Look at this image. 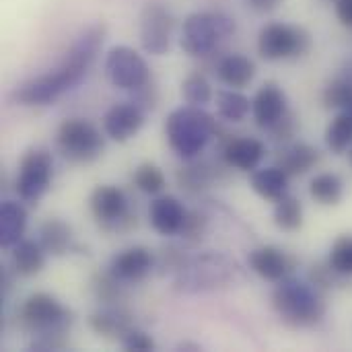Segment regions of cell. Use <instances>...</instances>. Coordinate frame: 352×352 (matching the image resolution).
Instances as JSON below:
<instances>
[{"mask_svg":"<svg viewBox=\"0 0 352 352\" xmlns=\"http://www.w3.org/2000/svg\"><path fill=\"white\" fill-rule=\"evenodd\" d=\"M324 105L328 109H346L352 103V80L346 76H336L334 80H330L322 93Z\"/></svg>","mask_w":352,"mask_h":352,"instance_id":"obj_31","label":"cell"},{"mask_svg":"<svg viewBox=\"0 0 352 352\" xmlns=\"http://www.w3.org/2000/svg\"><path fill=\"white\" fill-rule=\"evenodd\" d=\"M142 124H144V109L134 101L116 103L113 107L107 109L103 118V130L116 142H126L132 136H136Z\"/></svg>","mask_w":352,"mask_h":352,"instance_id":"obj_13","label":"cell"},{"mask_svg":"<svg viewBox=\"0 0 352 352\" xmlns=\"http://www.w3.org/2000/svg\"><path fill=\"white\" fill-rule=\"evenodd\" d=\"M248 262H250V268L268 283H280L283 278L291 276L295 268V260L276 245H264V248L254 250Z\"/></svg>","mask_w":352,"mask_h":352,"instance_id":"obj_15","label":"cell"},{"mask_svg":"<svg viewBox=\"0 0 352 352\" xmlns=\"http://www.w3.org/2000/svg\"><path fill=\"white\" fill-rule=\"evenodd\" d=\"M103 70L107 80L124 91H136L151 82V68L146 60L128 45H116L107 52Z\"/></svg>","mask_w":352,"mask_h":352,"instance_id":"obj_9","label":"cell"},{"mask_svg":"<svg viewBox=\"0 0 352 352\" xmlns=\"http://www.w3.org/2000/svg\"><path fill=\"white\" fill-rule=\"evenodd\" d=\"M344 111H346V113H349V116H351V118H352V103H351V105H349V107H346V109H344Z\"/></svg>","mask_w":352,"mask_h":352,"instance_id":"obj_43","label":"cell"},{"mask_svg":"<svg viewBox=\"0 0 352 352\" xmlns=\"http://www.w3.org/2000/svg\"><path fill=\"white\" fill-rule=\"evenodd\" d=\"M274 225L280 229V231H287V233H293V231H299L301 225H303V206L301 202L295 198V196H283L274 202Z\"/></svg>","mask_w":352,"mask_h":352,"instance_id":"obj_28","label":"cell"},{"mask_svg":"<svg viewBox=\"0 0 352 352\" xmlns=\"http://www.w3.org/2000/svg\"><path fill=\"white\" fill-rule=\"evenodd\" d=\"M122 287H124V283L118 280L109 270L105 274H97L91 283L95 297L105 305H113L116 301L122 299Z\"/></svg>","mask_w":352,"mask_h":352,"instance_id":"obj_33","label":"cell"},{"mask_svg":"<svg viewBox=\"0 0 352 352\" xmlns=\"http://www.w3.org/2000/svg\"><path fill=\"white\" fill-rule=\"evenodd\" d=\"M239 266L223 254H204L196 260L186 262L177 276L175 289L182 293H204L229 287L235 283Z\"/></svg>","mask_w":352,"mask_h":352,"instance_id":"obj_4","label":"cell"},{"mask_svg":"<svg viewBox=\"0 0 352 352\" xmlns=\"http://www.w3.org/2000/svg\"><path fill=\"white\" fill-rule=\"evenodd\" d=\"M272 307L276 316L291 328H311L326 316L322 291L309 280L301 283L293 276H287L276 285L272 293Z\"/></svg>","mask_w":352,"mask_h":352,"instance_id":"obj_2","label":"cell"},{"mask_svg":"<svg viewBox=\"0 0 352 352\" xmlns=\"http://www.w3.org/2000/svg\"><path fill=\"white\" fill-rule=\"evenodd\" d=\"M334 8H336L338 21L342 25H346L349 29H352V0H336Z\"/></svg>","mask_w":352,"mask_h":352,"instance_id":"obj_39","label":"cell"},{"mask_svg":"<svg viewBox=\"0 0 352 352\" xmlns=\"http://www.w3.org/2000/svg\"><path fill=\"white\" fill-rule=\"evenodd\" d=\"M252 113L260 128H272L289 113L285 91L276 82H266L252 99Z\"/></svg>","mask_w":352,"mask_h":352,"instance_id":"obj_16","label":"cell"},{"mask_svg":"<svg viewBox=\"0 0 352 352\" xmlns=\"http://www.w3.org/2000/svg\"><path fill=\"white\" fill-rule=\"evenodd\" d=\"M235 31V23L225 12L196 10L182 25L179 45L190 56H206Z\"/></svg>","mask_w":352,"mask_h":352,"instance_id":"obj_5","label":"cell"},{"mask_svg":"<svg viewBox=\"0 0 352 352\" xmlns=\"http://www.w3.org/2000/svg\"><path fill=\"white\" fill-rule=\"evenodd\" d=\"M309 47H311V35L299 25L276 21L264 25L258 35V52L264 60L270 62L299 58Z\"/></svg>","mask_w":352,"mask_h":352,"instance_id":"obj_8","label":"cell"},{"mask_svg":"<svg viewBox=\"0 0 352 352\" xmlns=\"http://www.w3.org/2000/svg\"><path fill=\"white\" fill-rule=\"evenodd\" d=\"M330 266L342 274V276H352V235L338 237L330 250V258H328Z\"/></svg>","mask_w":352,"mask_h":352,"instance_id":"obj_34","label":"cell"},{"mask_svg":"<svg viewBox=\"0 0 352 352\" xmlns=\"http://www.w3.org/2000/svg\"><path fill=\"white\" fill-rule=\"evenodd\" d=\"M21 326L33 334H66L72 316L70 311L52 295L47 293H33L29 295L21 309H19Z\"/></svg>","mask_w":352,"mask_h":352,"instance_id":"obj_6","label":"cell"},{"mask_svg":"<svg viewBox=\"0 0 352 352\" xmlns=\"http://www.w3.org/2000/svg\"><path fill=\"white\" fill-rule=\"evenodd\" d=\"M204 229H206V219L200 212H188V219H186V225L182 229V235L188 241H196V239L202 237Z\"/></svg>","mask_w":352,"mask_h":352,"instance_id":"obj_37","label":"cell"},{"mask_svg":"<svg viewBox=\"0 0 352 352\" xmlns=\"http://www.w3.org/2000/svg\"><path fill=\"white\" fill-rule=\"evenodd\" d=\"M217 76L231 89H243L254 80L256 64L243 54H227L217 64Z\"/></svg>","mask_w":352,"mask_h":352,"instance_id":"obj_21","label":"cell"},{"mask_svg":"<svg viewBox=\"0 0 352 352\" xmlns=\"http://www.w3.org/2000/svg\"><path fill=\"white\" fill-rule=\"evenodd\" d=\"M289 173L274 165V167H262V169H254L252 177H250V186L252 190L270 202H276L278 198L289 194Z\"/></svg>","mask_w":352,"mask_h":352,"instance_id":"obj_20","label":"cell"},{"mask_svg":"<svg viewBox=\"0 0 352 352\" xmlns=\"http://www.w3.org/2000/svg\"><path fill=\"white\" fill-rule=\"evenodd\" d=\"M10 262L12 268L19 276L31 278L35 274H39L45 266V252L39 245V241H29V239H21L16 245H12V254H10Z\"/></svg>","mask_w":352,"mask_h":352,"instance_id":"obj_23","label":"cell"},{"mask_svg":"<svg viewBox=\"0 0 352 352\" xmlns=\"http://www.w3.org/2000/svg\"><path fill=\"white\" fill-rule=\"evenodd\" d=\"M105 41V25L95 23L78 33L64 58L39 76L25 80L14 91V99L21 105H47L66 91L74 89L93 66L101 45Z\"/></svg>","mask_w":352,"mask_h":352,"instance_id":"obj_1","label":"cell"},{"mask_svg":"<svg viewBox=\"0 0 352 352\" xmlns=\"http://www.w3.org/2000/svg\"><path fill=\"white\" fill-rule=\"evenodd\" d=\"M342 76H346L349 80H352V60H349L346 66L342 68Z\"/></svg>","mask_w":352,"mask_h":352,"instance_id":"obj_41","label":"cell"},{"mask_svg":"<svg viewBox=\"0 0 352 352\" xmlns=\"http://www.w3.org/2000/svg\"><path fill=\"white\" fill-rule=\"evenodd\" d=\"M39 245L45 254L60 258L72 248V229L62 219H47L39 227Z\"/></svg>","mask_w":352,"mask_h":352,"instance_id":"obj_24","label":"cell"},{"mask_svg":"<svg viewBox=\"0 0 352 352\" xmlns=\"http://www.w3.org/2000/svg\"><path fill=\"white\" fill-rule=\"evenodd\" d=\"M309 194L316 202L324 206H336L342 200L344 186L342 179L334 173H320L309 184Z\"/></svg>","mask_w":352,"mask_h":352,"instance_id":"obj_27","label":"cell"},{"mask_svg":"<svg viewBox=\"0 0 352 352\" xmlns=\"http://www.w3.org/2000/svg\"><path fill=\"white\" fill-rule=\"evenodd\" d=\"M276 140H289L295 134V118L291 113H287L283 120H278L272 128H268Z\"/></svg>","mask_w":352,"mask_h":352,"instance_id":"obj_38","label":"cell"},{"mask_svg":"<svg viewBox=\"0 0 352 352\" xmlns=\"http://www.w3.org/2000/svg\"><path fill=\"white\" fill-rule=\"evenodd\" d=\"M182 95L188 105L202 107L212 99V89H210L208 78L202 72H192L182 82Z\"/></svg>","mask_w":352,"mask_h":352,"instance_id":"obj_30","label":"cell"},{"mask_svg":"<svg viewBox=\"0 0 352 352\" xmlns=\"http://www.w3.org/2000/svg\"><path fill=\"white\" fill-rule=\"evenodd\" d=\"M177 349H182V351H184V349H188V351H200V346H198V344H194V342H182Z\"/></svg>","mask_w":352,"mask_h":352,"instance_id":"obj_42","label":"cell"},{"mask_svg":"<svg viewBox=\"0 0 352 352\" xmlns=\"http://www.w3.org/2000/svg\"><path fill=\"white\" fill-rule=\"evenodd\" d=\"M243 2L256 12H272L274 8H278L283 0H243Z\"/></svg>","mask_w":352,"mask_h":352,"instance_id":"obj_40","label":"cell"},{"mask_svg":"<svg viewBox=\"0 0 352 352\" xmlns=\"http://www.w3.org/2000/svg\"><path fill=\"white\" fill-rule=\"evenodd\" d=\"M54 175V159L45 148H31L23 155L16 173L19 198L27 204H37L47 192Z\"/></svg>","mask_w":352,"mask_h":352,"instance_id":"obj_10","label":"cell"},{"mask_svg":"<svg viewBox=\"0 0 352 352\" xmlns=\"http://www.w3.org/2000/svg\"><path fill=\"white\" fill-rule=\"evenodd\" d=\"M153 268H155V256L151 250H146L142 245L128 248V250L116 254L109 262V272L124 285L140 283L142 278H146L151 274Z\"/></svg>","mask_w":352,"mask_h":352,"instance_id":"obj_14","label":"cell"},{"mask_svg":"<svg viewBox=\"0 0 352 352\" xmlns=\"http://www.w3.org/2000/svg\"><path fill=\"white\" fill-rule=\"evenodd\" d=\"M217 109L221 118L229 122H241L250 116L252 101L237 89H225L217 93Z\"/></svg>","mask_w":352,"mask_h":352,"instance_id":"obj_26","label":"cell"},{"mask_svg":"<svg viewBox=\"0 0 352 352\" xmlns=\"http://www.w3.org/2000/svg\"><path fill=\"white\" fill-rule=\"evenodd\" d=\"M89 206L95 221L105 229H118V225L128 219V200L118 186H97L91 192Z\"/></svg>","mask_w":352,"mask_h":352,"instance_id":"obj_12","label":"cell"},{"mask_svg":"<svg viewBox=\"0 0 352 352\" xmlns=\"http://www.w3.org/2000/svg\"><path fill=\"white\" fill-rule=\"evenodd\" d=\"M349 161H351V165H352V148L349 151Z\"/></svg>","mask_w":352,"mask_h":352,"instance_id":"obj_44","label":"cell"},{"mask_svg":"<svg viewBox=\"0 0 352 352\" xmlns=\"http://www.w3.org/2000/svg\"><path fill=\"white\" fill-rule=\"evenodd\" d=\"M89 328H91L95 334L103 336V338L122 342V338L134 328V324H132L130 314H126V311L120 309V307L109 305V307H105V309H99V311L91 314V318H89Z\"/></svg>","mask_w":352,"mask_h":352,"instance_id":"obj_19","label":"cell"},{"mask_svg":"<svg viewBox=\"0 0 352 352\" xmlns=\"http://www.w3.org/2000/svg\"><path fill=\"white\" fill-rule=\"evenodd\" d=\"M126 351H136V352H146V351H155V340L142 332V330H136L132 328L120 342Z\"/></svg>","mask_w":352,"mask_h":352,"instance_id":"obj_36","label":"cell"},{"mask_svg":"<svg viewBox=\"0 0 352 352\" xmlns=\"http://www.w3.org/2000/svg\"><path fill=\"white\" fill-rule=\"evenodd\" d=\"M326 144L336 155H342L352 148V118L346 111L338 113L330 122L326 130Z\"/></svg>","mask_w":352,"mask_h":352,"instance_id":"obj_29","label":"cell"},{"mask_svg":"<svg viewBox=\"0 0 352 352\" xmlns=\"http://www.w3.org/2000/svg\"><path fill=\"white\" fill-rule=\"evenodd\" d=\"M338 276H342V274H338V272L330 266V262H328V264H314L311 270H309L307 280H309L316 289L324 291V289H330V287L336 283Z\"/></svg>","mask_w":352,"mask_h":352,"instance_id":"obj_35","label":"cell"},{"mask_svg":"<svg viewBox=\"0 0 352 352\" xmlns=\"http://www.w3.org/2000/svg\"><path fill=\"white\" fill-rule=\"evenodd\" d=\"M173 14L169 8L161 2H148L140 10V23H138V33H140V45L146 54L151 56H163L167 54L173 37Z\"/></svg>","mask_w":352,"mask_h":352,"instance_id":"obj_11","label":"cell"},{"mask_svg":"<svg viewBox=\"0 0 352 352\" xmlns=\"http://www.w3.org/2000/svg\"><path fill=\"white\" fill-rule=\"evenodd\" d=\"M266 148L264 142L258 138L241 136V138H231L223 151V159L229 167L239 169V171H254L258 169Z\"/></svg>","mask_w":352,"mask_h":352,"instance_id":"obj_18","label":"cell"},{"mask_svg":"<svg viewBox=\"0 0 352 352\" xmlns=\"http://www.w3.org/2000/svg\"><path fill=\"white\" fill-rule=\"evenodd\" d=\"M56 144L62 157L72 163L95 161L105 146L101 132L82 118L64 120L56 132Z\"/></svg>","mask_w":352,"mask_h":352,"instance_id":"obj_7","label":"cell"},{"mask_svg":"<svg viewBox=\"0 0 352 352\" xmlns=\"http://www.w3.org/2000/svg\"><path fill=\"white\" fill-rule=\"evenodd\" d=\"M186 219H188V210L173 196H161V198L151 202L148 221H151L153 229L159 235L169 237V235L182 233V229L186 225Z\"/></svg>","mask_w":352,"mask_h":352,"instance_id":"obj_17","label":"cell"},{"mask_svg":"<svg viewBox=\"0 0 352 352\" xmlns=\"http://www.w3.org/2000/svg\"><path fill=\"white\" fill-rule=\"evenodd\" d=\"M320 161V151L307 142L291 144L278 157V167H283L289 175H303L314 169Z\"/></svg>","mask_w":352,"mask_h":352,"instance_id":"obj_25","label":"cell"},{"mask_svg":"<svg viewBox=\"0 0 352 352\" xmlns=\"http://www.w3.org/2000/svg\"><path fill=\"white\" fill-rule=\"evenodd\" d=\"M214 118L196 105H184L173 109L165 122V136L169 146L182 159L198 157L208 140L217 134Z\"/></svg>","mask_w":352,"mask_h":352,"instance_id":"obj_3","label":"cell"},{"mask_svg":"<svg viewBox=\"0 0 352 352\" xmlns=\"http://www.w3.org/2000/svg\"><path fill=\"white\" fill-rule=\"evenodd\" d=\"M27 229V210L16 200H4L0 204V243L2 248L16 245Z\"/></svg>","mask_w":352,"mask_h":352,"instance_id":"obj_22","label":"cell"},{"mask_svg":"<svg viewBox=\"0 0 352 352\" xmlns=\"http://www.w3.org/2000/svg\"><path fill=\"white\" fill-rule=\"evenodd\" d=\"M132 182L144 194H159L165 188V175H163V171L157 165H151V163L138 165L134 169Z\"/></svg>","mask_w":352,"mask_h":352,"instance_id":"obj_32","label":"cell"}]
</instances>
